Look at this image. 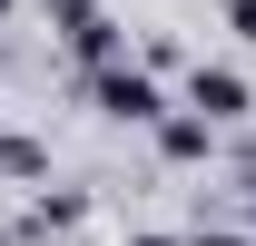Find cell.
<instances>
[{
    "instance_id": "4",
    "label": "cell",
    "mask_w": 256,
    "mask_h": 246,
    "mask_svg": "<svg viewBox=\"0 0 256 246\" xmlns=\"http://www.w3.org/2000/svg\"><path fill=\"white\" fill-rule=\"evenodd\" d=\"M158 158L168 168H207V158H217V118H207V108H168L158 118Z\"/></svg>"
},
{
    "instance_id": "5",
    "label": "cell",
    "mask_w": 256,
    "mask_h": 246,
    "mask_svg": "<svg viewBox=\"0 0 256 246\" xmlns=\"http://www.w3.org/2000/svg\"><path fill=\"white\" fill-rule=\"evenodd\" d=\"M79 216H89V197H79V187H69V197H30V216H20V246H50V236H69Z\"/></svg>"
},
{
    "instance_id": "11",
    "label": "cell",
    "mask_w": 256,
    "mask_h": 246,
    "mask_svg": "<svg viewBox=\"0 0 256 246\" xmlns=\"http://www.w3.org/2000/svg\"><path fill=\"white\" fill-rule=\"evenodd\" d=\"M246 226H256V197H246Z\"/></svg>"
},
{
    "instance_id": "10",
    "label": "cell",
    "mask_w": 256,
    "mask_h": 246,
    "mask_svg": "<svg viewBox=\"0 0 256 246\" xmlns=\"http://www.w3.org/2000/svg\"><path fill=\"white\" fill-rule=\"evenodd\" d=\"M10 10H20V0H0V20H10Z\"/></svg>"
},
{
    "instance_id": "7",
    "label": "cell",
    "mask_w": 256,
    "mask_h": 246,
    "mask_svg": "<svg viewBox=\"0 0 256 246\" xmlns=\"http://www.w3.org/2000/svg\"><path fill=\"white\" fill-rule=\"evenodd\" d=\"M226 30H236V40H256V0H226Z\"/></svg>"
},
{
    "instance_id": "6",
    "label": "cell",
    "mask_w": 256,
    "mask_h": 246,
    "mask_svg": "<svg viewBox=\"0 0 256 246\" xmlns=\"http://www.w3.org/2000/svg\"><path fill=\"white\" fill-rule=\"evenodd\" d=\"M0 178H10V187H40V178H50V148H40L30 128H0Z\"/></svg>"
},
{
    "instance_id": "9",
    "label": "cell",
    "mask_w": 256,
    "mask_h": 246,
    "mask_svg": "<svg viewBox=\"0 0 256 246\" xmlns=\"http://www.w3.org/2000/svg\"><path fill=\"white\" fill-rule=\"evenodd\" d=\"M128 246H178V236H128Z\"/></svg>"
},
{
    "instance_id": "2",
    "label": "cell",
    "mask_w": 256,
    "mask_h": 246,
    "mask_svg": "<svg viewBox=\"0 0 256 246\" xmlns=\"http://www.w3.org/2000/svg\"><path fill=\"white\" fill-rule=\"evenodd\" d=\"M50 30H60V50L79 69H98V60H128V30L98 10V0H50Z\"/></svg>"
},
{
    "instance_id": "1",
    "label": "cell",
    "mask_w": 256,
    "mask_h": 246,
    "mask_svg": "<svg viewBox=\"0 0 256 246\" xmlns=\"http://www.w3.org/2000/svg\"><path fill=\"white\" fill-rule=\"evenodd\" d=\"M89 108H98L108 128H158V118H168L158 69H148V60H98V69H89Z\"/></svg>"
},
{
    "instance_id": "8",
    "label": "cell",
    "mask_w": 256,
    "mask_h": 246,
    "mask_svg": "<svg viewBox=\"0 0 256 246\" xmlns=\"http://www.w3.org/2000/svg\"><path fill=\"white\" fill-rule=\"evenodd\" d=\"M188 246H256V226L236 236V226H207V236H188Z\"/></svg>"
},
{
    "instance_id": "3",
    "label": "cell",
    "mask_w": 256,
    "mask_h": 246,
    "mask_svg": "<svg viewBox=\"0 0 256 246\" xmlns=\"http://www.w3.org/2000/svg\"><path fill=\"white\" fill-rule=\"evenodd\" d=\"M188 108H207L217 128H236V118L256 108V89H246V69H207V60H197V69H188Z\"/></svg>"
}]
</instances>
